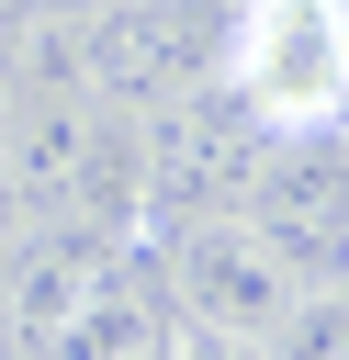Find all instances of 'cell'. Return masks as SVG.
<instances>
[{
	"label": "cell",
	"instance_id": "obj_3",
	"mask_svg": "<svg viewBox=\"0 0 349 360\" xmlns=\"http://www.w3.org/2000/svg\"><path fill=\"white\" fill-rule=\"evenodd\" d=\"M259 180V124L236 90H169L135 135V191L158 225H203V214H236Z\"/></svg>",
	"mask_w": 349,
	"mask_h": 360
},
{
	"label": "cell",
	"instance_id": "obj_4",
	"mask_svg": "<svg viewBox=\"0 0 349 360\" xmlns=\"http://www.w3.org/2000/svg\"><path fill=\"white\" fill-rule=\"evenodd\" d=\"M281 158H259V180H248V225L293 259V270H338L349 259V146H326V135H270Z\"/></svg>",
	"mask_w": 349,
	"mask_h": 360
},
{
	"label": "cell",
	"instance_id": "obj_6",
	"mask_svg": "<svg viewBox=\"0 0 349 360\" xmlns=\"http://www.w3.org/2000/svg\"><path fill=\"white\" fill-rule=\"evenodd\" d=\"M0 360H11V315H0Z\"/></svg>",
	"mask_w": 349,
	"mask_h": 360
},
{
	"label": "cell",
	"instance_id": "obj_1",
	"mask_svg": "<svg viewBox=\"0 0 349 360\" xmlns=\"http://www.w3.org/2000/svg\"><path fill=\"white\" fill-rule=\"evenodd\" d=\"M225 90L259 135H338L349 124V0H236Z\"/></svg>",
	"mask_w": 349,
	"mask_h": 360
},
{
	"label": "cell",
	"instance_id": "obj_7",
	"mask_svg": "<svg viewBox=\"0 0 349 360\" xmlns=\"http://www.w3.org/2000/svg\"><path fill=\"white\" fill-rule=\"evenodd\" d=\"M0 135H11V101H0ZM0 236H11V225H0Z\"/></svg>",
	"mask_w": 349,
	"mask_h": 360
},
{
	"label": "cell",
	"instance_id": "obj_2",
	"mask_svg": "<svg viewBox=\"0 0 349 360\" xmlns=\"http://www.w3.org/2000/svg\"><path fill=\"white\" fill-rule=\"evenodd\" d=\"M169 315L203 326V338H248V349H281V326L304 315V270L248 225V214H203V225H169V270H158Z\"/></svg>",
	"mask_w": 349,
	"mask_h": 360
},
{
	"label": "cell",
	"instance_id": "obj_5",
	"mask_svg": "<svg viewBox=\"0 0 349 360\" xmlns=\"http://www.w3.org/2000/svg\"><path fill=\"white\" fill-rule=\"evenodd\" d=\"M158 349H169V292L113 259V270L68 304V326H56L34 360H158Z\"/></svg>",
	"mask_w": 349,
	"mask_h": 360
}]
</instances>
